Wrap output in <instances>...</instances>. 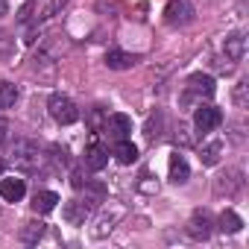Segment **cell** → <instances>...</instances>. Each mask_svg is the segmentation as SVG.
Segmentation results:
<instances>
[{
    "label": "cell",
    "instance_id": "1",
    "mask_svg": "<svg viewBox=\"0 0 249 249\" xmlns=\"http://www.w3.org/2000/svg\"><path fill=\"white\" fill-rule=\"evenodd\" d=\"M126 217V205L123 202H103L100 205V214L94 217V226L88 229V234L94 237V240H103V237H108L114 229H117V223Z\"/></svg>",
    "mask_w": 249,
    "mask_h": 249
},
{
    "label": "cell",
    "instance_id": "2",
    "mask_svg": "<svg viewBox=\"0 0 249 249\" xmlns=\"http://www.w3.org/2000/svg\"><path fill=\"white\" fill-rule=\"evenodd\" d=\"M12 161H15V167H21V170H27V173L44 167V156H41L38 144H33V141H27V138L15 141V147H12Z\"/></svg>",
    "mask_w": 249,
    "mask_h": 249
},
{
    "label": "cell",
    "instance_id": "3",
    "mask_svg": "<svg viewBox=\"0 0 249 249\" xmlns=\"http://www.w3.org/2000/svg\"><path fill=\"white\" fill-rule=\"evenodd\" d=\"M214 91H217L214 76H208V73H191L188 82H185V97H182V103H185V106L202 103V97L208 100V97H214Z\"/></svg>",
    "mask_w": 249,
    "mask_h": 249
},
{
    "label": "cell",
    "instance_id": "4",
    "mask_svg": "<svg viewBox=\"0 0 249 249\" xmlns=\"http://www.w3.org/2000/svg\"><path fill=\"white\" fill-rule=\"evenodd\" d=\"M47 111H50V117H53L56 123H62V126H71V123L79 120L76 103H73L71 97H65V94H53L50 103H47Z\"/></svg>",
    "mask_w": 249,
    "mask_h": 249
},
{
    "label": "cell",
    "instance_id": "5",
    "mask_svg": "<svg viewBox=\"0 0 249 249\" xmlns=\"http://www.w3.org/2000/svg\"><path fill=\"white\" fill-rule=\"evenodd\" d=\"M220 123H223V111L217 106H202V103L196 106V111H194V126H196L199 135H211Z\"/></svg>",
    "mask_w": 249,
    "mask_h": 249
},
{
    "label": "cell",
    "instance_id": "6",
    "mask_svg": "<svg viewBox=\"0 0 249 249\" xmlns=\"http://www.w3.org/2000/svg\"><path fill=\"white\" fill-rule=\"evenodd\" d=\"M164 21L170 27H188L194 21V3L191 0H170L164 6Z\"/></svg>",
    "mask_w": 249,
    "mask_h": 249
},
{
    "label": "cell",
    "instance_id": "7",
    "mask_svg": "<svg viewBox=\"0 0 249 249\" xmlns=\"http://www.w3.org/2000/svg\"><path fill=\"white\" fill-rule=\"evenodd\" d=\"M185 229H188V234H191L194 240H208L211 231H214V220H211L208 211H194Z\"/></svg>",
    "mask_w": 249,
    "mask_h": 249
},
{
    "label": "cell",
    "instance_id": "8",
    "mask_svg": "<svg viewBox=\"0 0 249 249\" xmlns=\"http://www.w3.org/2000/svg\"><path fill=\"white\" fill-rule=\"evenodd\" d=\"M103 132H106L111 141L129 138V132H132V120H129L126 114H108L106 123H103Z\"/></svg>",
    "mask_w": 249,
    "mask_h": 249
},
{
    "label": "cell",
    "instance_id": "9",
    "mask_svg": "<svg viewBox=\"0 0 249 249\" xmlns=\"http://www.w3.org/2000/svg\"><path fill=\"white\" fill-rule=\"evenodd\" d=\"M24 194H27L24 179H18V176H6V179H0V199H3V202H21V199H24Z\"/></svg>",
    "mask_w": 249,
    "mask_h": 249
},
{
    "label": "cell",
    "instance_id": "10",
    "mask_svg": "<svg viewBox=\"0 0 249 249\" xmlns=\"http://www.w3.org/2000/svg\"><path fill=\"white\" fill-rule=\"evenodd\" d=\"M88 214H91V208H88L82 199H71V202H65V208H62V217H65L68 226H85Z\"/></svg>",
    "mask_w": 249,
    "mask_h": 249
},
{
    "label": "cell",
    "instance_id": "11",
    "mask_svg": "<svg viewBox=\"0 0 249 249\" xmlns=\"http://www.w3.org/2000/svg\"><path fill=\"white\" fill-rule=\"evenodd\" d=\"M223 53H226L229 62H240V59L246 56V36H243V33H231V36H226V41H223Z\"/></svg>",
    "mask_w": 249,
    "mask_h": 249
},
{
    "label": "cell",
    "instance_id": "12",
    "mask_svg": "<svg viewBox=\"0 0 249 249\" xmlns=\"http://www.w3.org/2000/svg\"><path fill=\"white\" fill-rule=\"evenodd\" d=\"M79 191H82V202H85L88 208H100V205L106 202V185L97 182V179H94V182H85Z\"/></svg>",
    "mask_w": 249,
    "mask_h": 249
},
{
    "label": "cell",
    "instance_id": "13",
    "mask_svg": "<svg viewBox=\"0 0 249 249\" xmlns=\"http://www.w3.org/2000/svg\"><path fill=\"white\" fill-rule=\"evenodd\" d=\"M30 205H33L36 214H50V211H56V205H59V194H53V191H36Z\"/></svg>",
    "mask_w": 249,
    "mask_h": 249
},
{
    "label": "cell",
    "instance_id": "14",
    "mask_svg": "<svg viewBox=\"0 0 249 249\" xmlns=\"http://www.w3.org/2000/svg\"><path fill=\"white\" fill-rule=\"evenodd\" d=\"M223 150H226V144H223L220 138H211V141H205V144L199 147V161H202V164H208V167H214V164L220 161Z\"/></svg>",
    "mask_w": 249,
    "mask_h": 249
},
{
    "label": "cell",
    "instance_id": "15",
    "mask_svg": "<svg viewBox=\"0 0 249 249\" xmlns=\"http://www.w3.org/2000/svg\"><path fill=\"white\" fill-rule=\"evenodd\" d=\"M106 164H108V150L103 144H91L85 150V167L88 170H103Z\"/></svg>",
    "mask_w": 249,
    "mask_h": 249
},
{
    "label": "cell",
    "instance_id": "16",
    "mask_svg": "<svg viewBox=\"0 0 249 249\" xmlns=\"http://www.w3.org/2000/svg\"><path fill=\"white\" fill-rule=\"evenodd\" d=\"M135 62H138V56L123 53V50H108V53H106V65H108L111 71H129Z\"/></svg>",
    "mask_w": 249,
    "mask_h": 249
},
{
    "label": "cell",
    "instance_id": "17",
    "mask_svg": "<svg viewBox=\"0 0 249 249\" xmlns=\"http://www.w3.org/2000/svg\"><path fill=\"white\" fill-rule=\"evenodd\" d=\"M188 179H191L188 161H185L179 153H173V156H170V182H173V185H185Z\"/></svg>",
    "mask_w": 249,
    "mask_h": 249
},
{
    "label": "cell",
    "instance_id": "18",
    "mask_svg": "<svg viewBox=\"0 0 249 249\" xmlns=\"http://www.w3.org/2000/svg\"><path fill=\"white\" fill-rule=\"evenodd\" d=\"M114 159L120 164H132V161H138V147L126 138H120V141H114Z\"/></svg>",
    "mask_w": 249,
    "mask_h": 249
},
{
    "label": "cell",
    "instance_id": "19",
    "mask_svg": "<svg viewBox=\"0 0 249 249\" xmlns=\"http://www.w3.org/2000/svg\"><path fill=\"white\" fill-rule=\"evenodd\" d=\"M240 185H243L240 173H237V170H226V176H220V179H217V194H223V191H226V196H234V194L240 191Z\"/></svg>",
    "mask_w": 249,
    "mask_h": 249
},
{
    "label": "cell",
    "instance_id": "20",
    "mask_svg": "<svg viewBox=\"0 0 249 249\" xmlns=\"http://www.w3.org/2000/svg\"><path fill=\"white\" fill-rule=\"evenodd\" d=\"M240 226H243V220H240L231 208H226V211L220 214V220H217V229H220L223 234H234V231H240Z\"/></svg>",
    "mask_w": 249,
    "mask_h": 249
},
{
    "label": "cell",
    "instance_id": "21",
    "mask_svg": "<svg viewBox=\"0 0 249 249\" xmlns=\"http://www.w3.org/2000/svg\"><path fill=\"white\" fill-rule=\"evenodd\" d=\"M18 97H21L18 85H12V82H0V108H12V106L18 103Z\"/></svg>",
    "mask_w": 249,
    "mask_h": 249
},
{
    "label": "cell",
    "instance_id": "22",
    "mask_svg": "<svg viewBox=\"0 0 249 249\" xmlns=\"http://www.w3.org/2000/svg\"><path fill=\"white\" fill-rule=\"evenodd\" d=\"M18 237H21L24 243H38V240L44 237V223H41V220H38V223H36V220H33V223H27V226L21 229V234H18Z\"/></svg>",
    "mask_w": 249,
    "mask_h": 249
},
{
    "label": "cell",
    "instance_id": "23",
    "mask_svg": "<svg viewBox=\"0 0 249 249\" xmlns=\"http://www.w3.org/2000/svg\"><path fill=\"white\" fill-rule=\"evenodd\" d=\"M65 3H68V0H44V3L38 6V21H47V18H53V15H59Z\"/></svg>",
    "mask_w": 249,
    "mask_h": 249
},
{
    "label": "cell",
    "instance_id": "24",
    "mask_svg": "<svg viewBox=\"0 0 249 249\" xmlns=\"http://www.w3.org/2000/svg\"><path fill=\"white\" fill-rule=\"evenodd\" d=\"M135 191L144 194V196H156V194H159V182H156L150 173H141V179L135 182Z\"/></svg>",
    "mask_w": 249,
    "mask_h": 249
},
{
    "label": "cell",
    "instance_id": "25",
    "mask_svg": "<svg viewBox=\"0 0 249 249\" xmlns=\"http://www.w3.org/2000/svg\"><path fill=\"white\" fill-rule=\"evenodd\" d=\"M231 100H234V106H237V108H246V106H249V85H246V82H237V85H234Z\"/></svg>",
    "mask_w": 249,
    "mask_h": 249
},
{
    "label": "cell",
    "instance_id": "26",
    "mask_svg": "<svg viewBox=\"0 0 249 249\" xmlns=\"http://www.w3.org/2000/svg\"><path fill=\"white\" fill-rule=\"evenodd\" d=\"M12 38H9V33H0V59H9V53H12Z\"/></svg>",
    "mask_w": 249,
    "mask_h": 249
},
{
    "label": "cell",
    "instance_id": "27",
    "mask_svg": "<svg viewBox=\"0 0 249 249\" xmlns=\"http://www.w3.org/2000/svg\"><path fill=\"white\" fill-rule=\"evenodd\" d=\"M33 12H36V3H24V6L18 9V15H15V21H18V24H27V21L33 18Z\"/></svg>",
    "mask_w": 249,
    "mask_h": 249
},
{
    "label": "cell",
    "instance_id": "28",
    "mask_svg": "<svg viewBox=\"0 0 249 249\" xmlns=\"http://www.w3.org/2000/svg\"><path fill=\"white\" fill-rule=\"evenodd\" d=\"M9 135H12V126H9V120H6V117H0V147H3V144L9 141Z\"/></svg>",
    "mask_w": 249,
    "mask_h": 249
},
{
    "label": "cell",
    "instance_id": "29",
    "mask_svg": "<svg viewBox=\"0 0 249 249\" xmlns=\"http://www.w3.org/2000/svg\"><path fill=\"white\" fill-rule=\"evenodd\" d=\"M159 129H161V117L150 120V123H147V138H150V141H153V138H159Z\"/></svg>",
    "mask_w": 249,
    "mask_h": 249
},
{
    "label": "cell",
    "instance_id": "30",
    "mask_svg": "<svg viewBox=\"0 0 249 249\" xmlns=\"http://www.w3.org/2000/svg\"><path fill=\"white\" fill-rule=\"evenodd\" d=\"M176 144H191V135H188V129H185V126H179V129H176Z\"/></svg>",
    "mask_w": 249,
    "mask_h": 249
},
{
    "label": "cell",
    "instance_id": "31",
    "mask_svg": "<svg viewBox=\"0 0 249 249\" xmlns=\"http://www.w3.org/2000/svg\"><path fill=\"white\" fill-rule=\"evenodd\" d=\"M71 182H73V188H82V185H85V179H82V170H73Z\"/></svg>",
    "mask_w": 249,
    "mask_h": 249
},
{
    "label": "cell",
    "instance_id": "32",
    "mask_svg": "<svg viewBox=\"0 0 249 249\" xmlns=\"http://www.w3.org/2000/svg\"><path fill=\"white\" fill-rule=\"evenodd\" d=\"M6 9H9V3H6V0H0V18L6 15Z\"/></svg>",
    "mask_w": 249,
    "mask_h": 249
},
{
    "label": "cell",
    "instance_id": "33",
    "mask_svg": "<svg viewBox=\"0 0 249 249\" xmlns=\"http://www.w3.org/2000/svg\"><path fill=\"white\" fill-rule=\"evenodd\" d=\"M0 170H3V161H0Z\"/></svg>",
    "mask_w": 249,
    "mask_h": 249
}]
</instances>
